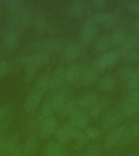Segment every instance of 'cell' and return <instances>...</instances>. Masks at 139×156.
I'll list each match as a JSON object with an SVG mask.
<instances>
[{
    "instance_id": "22",
    "label": "cell",
    "mask_w": 139,
    "mask_h": 156,
    "mask_svg": "<svg viewBox=\"0 0 139 156\" xmlns=\"http://www.w3.org/2000/svg\"><path fill=\"white\" fill-rule=\"evenodd\" d=\"M98 77V72L95 68H94V67H92V68L84 69L79 80L82 85H87L94 82Z\"/></svg>"
},
{
    "instance_id": "17",
    "label": "cell",
    "mask_w": 139,
    "mask_h": 156,
    "mask_svg": "<svg viewBox=\"0 0 139 156\" xmlns=\"http://www.w3.org/2000/svg\"><path fill=\"white\" fill-rule=\"evenodd\" d=\"M82 64L73 63L65 69V80L68 82H75L80 79L81 73L84 71Z\"/></svg>"
},
{
    "instance_id": "35",
    "label": "cell",
    "mask_w": 139,
    "mask_h": 156,
    "mask_svg": "<svg viewBox=\"0 0 139 156\" xmlns=\"http://www.w3.org/2000/svg\"><path fill=\"white\" fill-rule=\"evenodd\" d=\"M122 60L127 63H132V62H135V61L139 59V50L137 49H133L130 51H127L124 55L120 56Z\"/></svg>"
},
{
    "instance_id": "45",
    "label": "cell",
    "mask_w": 139,
    "mask_h": 156,
    "mask_svg": "<svg viewBox=\"0 0 139 156\" xmlns=\"http://www.w3.org/2000/svg\"><path fill=\"white\" fill-rule=\"evenodd\" d=\"M92 5L96 8H98V9H102L106 7L107 5V1L106 0H92L91 2Z\"/></svg>"
},
{
    "instance_id": "20",
    "label": "cell",
    "mask_w": 139,
    "mask_h": 156,
    "mask_svg": "<svg viewBox=\"0 0 139 156\" xmlns=\"http://www.w3.org/2000/svg\"><path fill=\"white\" fill-rule=\"evenodd\" d=\"M128 36L127 31L123 28H116L109 34L110 45L112 46H119Z\"/></svg>"
},
{
    "instance_id": "7",
    "label": "cell",
    "mask_w": 139,
    "mask_h": 156,
    "mask_svg": "<svg viewBox=\"0 0 139 156\" xmlns=\"http://www.w3.org/2000/svg\"><path fill=\"white\" fill-rule=\"evenodd\" d=\"M43 94L37 90L35 86L32 89L27 95L24 103V109L27 113H32L38 107L41 102V98L43 97Z\"/></svg>"
},
{
    "instance_id": "28",
    "label": "cell",
    "mask_w": 139,
    "mask_h": 156,
    "mask_svg": "<svg viewBox=\"0 0 139 156\" xmlns=\"http://www.w3.org/2000/svg\"><path fill=\"white\" fill-rule=\"evenodd\" d=\"M18 40V34L16 30L10 29L5 32L2 37V42L6 47H12L16 45Z\"/></svg>"
},
{
    "instance_id": "27",
    "label": "cell",
    "mask_w": 139,
    "mask_h": 156,
    "mask_svg": "<svg viewBox=\"0 0 139 156\" xmlns=\"http://www.w3.org/2000/svg\"><path fill=\"white\" fill-rule=\"evenodd\" d=\"M78 99L73 98H69L68 101L66 102L64 107L60 112L61 115L63 117H69L70 118L74 113L76 112L77 110H78Z\"/></svg>"
},
{
    "instance_id": "38",
    "label": "cell",
    "mask_w": 139,
    "mask_h": 156,
    "mask_svg": "<svg viewBox=\"0 0 139 156\" xmlns=\"http://www.w3.org/2000/svg\"><path fill=\"white\" fill-rule=\"evenodd\" d=\"M34 56L35 59H36L37 63H38V65H42V64H45L50 60V56H51V54L48 53L47 51H37L36 53L34 54Z\"/></svg>"
},
{
    "instance_id": "42",
    "label": "cell",
    "mask_w": 139,
    "mask_h": 156,
    "mask_svg": "<svg viewBox=\"0 0 139 156\" xmlns=\"http://www.w3.org/2000/svg\"><path fill=\"white\" fill-rule=\"evenodd\" d=\"M6 146H7V155H8L17 146L16 136H12L6 139Z\"/></svg>"
},
{
    "instance_id": "50",
    "label": "cell",
    "mask_w": 139,
    "mask_h": 156,
    "mask_svg": "<svg viewBox=\"0 0 139 156\" xmlns=\"http://www.w3.org/2000/svg\"><path fill=\"white\" fill-rule=\"evenodd\" d=\"M55 156H68V154H67V153H66L65 151H62V152H60V153H59L58 154H56V155Z\"/></svg>"
},
{
    "instance_id": "18",
    "label": "cell",
    "mask_w": 139,
    "mask_h": 156,
    "mask_svg": "<svg viewBox=\"0 0 139 156\" xmlns=\"http://www.w3.org/2000/svg\"><path fill=\"white\" fill-rule=\"evenodd\" d=\"M99 98L97 93L94 91H88L83 94L79 98H78V106L80 107V109H86L90 108L93 105L96 103L98 101Z\"/></svg>"
},
{
    "instance_id": "19",
    "label": "cell",
    "mask_w": 139,
    "mask_h": 156,
    "mask_svg": "<svg viewBox=\"0 0 139 156\" xmlns=\"http://www.w3.org/2000/svg\"><path fill=\"white\" fill-rule=\"evenodd\" d=\"M87 2L85 0H73L69 2L68 7V14L73 17L80 16L85 12Z\"/></svg>"
},
{
    "instance_id": "46",
    "label": "cell",
    "mask_w": 139,
    "mask_h": 156,
    "mask_svg": "<svg viewBox=\"0 0 139 156\" xmlns=\"http://www.w3.org/2000/svg\"><path fill=\"white\" fill-rule=\"evenodd\" d=\"M7 155V146H6V139L0 140V156Z\"/></svg>"
},
{
    "instance_id": "4",
    "label": "cell",
    "mask_w": 139,
    "mask_h": 156,
    "mask_svg": "<svg viewBox=\"0 0 139 156\" xmlns=\"http://www.w3.org/2000/svg\"><path fill=\"white\" fill-rule=\"evenodd\" d=\"M32 22L33 19L30 13L24 9L20 12L12 13L7 20L8 25L11 27V29L14 30L27 28L30 25Z\"/></svg>"
},
{
    "instance_id": "49",
    "label": "cell",
    "mask_w": 139,
    "mask_h": 156,
    "mask_svg": "<svg viewBox=\"0 0 139 156\" xmlns=\"http://www.w3.org/2000/svg\"><path fill=\"white\" fill-rule=\"evenodd\" d=\"M133 28L137 31H139V15H137V16L134 18L133 21Z\"/></svg>"
},
{
    "instance_id": "11",
    "label": "cell",
    "mask_w": 139,
    "mask_h": 156,
    "mask_svg": "<svg viewBox=\"0 0 139 156\" xmlns=\"http://www.w3.org/2000/svg\"><path fill=\"white\" fill-rule=\"evenodd\" d=\"M139 136V120L129 124L124 132V136L119 141V146H125L134 141Z\"/></svg>"
},
{
    "instance_id": "37",
    "label": "cell",
    "mask_w": 139,
    "mask_h": 156,
    "mask_svg": "<svg viewBox=\"0 0 139 156\" xmlns=\"http://www.w3.org/2000/svg\"><path fill=\"white\" fill-rule=\"evenodd\" d=\"M84 132L89 139V141L96 140L102 134V130L99 127H89V128H86Z\"/></svg>"
},
{
    "instance_id": "5",
    "label": "cell",
    "mask_w": 139,
    "mask_h": 156,
    "mask_svg": "<svg viewBox=\"0 0 139 156\" xmlns=\"http://www.w3.org/2000/svg\"><path fill=\"white\" fill-rule=\"evenodd\" d=\"M128 125H129L128 123H121L117 126L112 128L107 133L103 141V146L106 150H110L112 147H114L116 145L119 143Z\"/></svg>"
},
{
    "instance_id": "9",
    "label": "cell",
    "mask_w": 139,
    "mask_h": 156,
    "mask_svg": "<svg viewBox=\"0 0 139 156\" xmlns=\"http://www.w3.org/2000/svg\"><path fill=\"white\" fill-rule=\"evenodd\" d=\"M90 121V115L85 109H78L70 117L69 124L77 130H83L87 127Z\"/></svg>"
},
{
    "instance_id": "21",
    "label": "cell",
    "mask_w": 139,
    "mask_h": 156,
    "mask_svg": "<svg viewBox=\"0 0 139 156\" xmlns=\"http://www.w3.org/2000/svg\"><path fill=\"white\" fill-rule=\"evenodd\" d=\"M109 105V101L107 98L98 99L96 103L93 105L92 107L89 108V115L92 118H98L105 110L107 109Z\"/></svg>"
},
{
    "instance_id": "40",
    "label": "cell",
    "mask_w": 139,
    "mask_h": 156,
    "mask_svg": "<svg viewBox=\"0 0 139 156\" xmlns=\"http://www.w3.org/2000/svg\"><path fill=\"white\" fill-rule=\"evenodd\" d=\"M102 154V146L98 143L94 144L89 147L84 156H100Z\"/></svg>"
},
{
    "instance_id": "14",
    "label": "cell",
    "mask_w": 139,
    "mask_h": 156,
    "mask_svg": "<svg viewBox=\"0 0 139 156\" xmlns=\"http://www.w3.org/2000/svg\"><path fill=\"white\" fill-rule=\"evenodd\" d=\"M137 46H139V34H131L128 35L125 40L119 46L116 47V49L118 51L120 58V56L125 52L133 49H137Z\"/></svg>"
},
{
    "instance_id": "31",
    "label": "cell",
    "mask_w": 139,
    "mask_h": 156,
    "mask_svg": "<svg viewBox=\"0 0 139 156\" xmlns=\"http://www.w3.org/2000/svg\"><path fill=\"white\" fill-rule=\"evenodd\" d=\"M50 73L48 72H45L40 76L38 80L37 81L35 87L41 91L43 94H45L46 91L49 90V84H50Z\"/></svg>"
},
{
    "instance_id": "8",
    "label": "cell",
    "mask_w": 139,
    "mask_h": 156,
    "mask_svg": "<svg viewBox=\"0 0 139 156\" xmlns=\"http://www.w3.org/2000/svg\"><path fill=\"white\" fill-rule=\"evenodd\" d=\"M65 81V68L62 66L56 67L50 76L49 90L51 92L56 93L60 90L61 86Z\"/></svg>"
},
{
    "instance_id": "39",
    "label": "cell",
    "mask_w": 139,
    "mask_h": 156,
    "mask_svg": "<svg viewBox=\"0 0 139 156\" xmlns=\"http://www.w3.org/2000/svg\"><path fill=\"white\" fill-rule=\"evenodd\" d=\"M132 70H133V68L130 65H124L122 66L121 68H119L118 70V76L120 78V80L124 83L126 82L128 78L131 74Z\"/></svg>"
},
{
    "instance_id": "41",
    "label": "cell",
    "mask_w": 139,
    "mask_h": 156,
    "mask_svg": "<svg viewBox=\"0 0 139 156\" xmlns=\"http://www.w3.org/2000/svg\"><path fill=\"white\" fill-rule=\"evenodd\" d=\"M124 6L129 11L139 15V0H130L124 2Z\"/></svg>"
},
{
    "instance_id": "33",
    "label": "cell",
    "mask_w": 139,
    "mask_h": 156,
    "mask_svg": "<svg viewBox=\"0 0 139 156\" xmlns=\"http://www.w3.org/2000/svg\"><path fill=\"white\" fill-rule=\"evenodd\" d=\"M137 102H139V87L135 90H130V92L124 98L122 102V107Z\"/></svg>"
},
{
    "instance_id": "51",
    "label": "cell",
    "mask_w": 139,
    "mask_h": 156,
    "mask_svg": "<svg viewBox=\"0 0 139 156\" xmlns=\"http://www.w3.org/2000/svg\"><path fill=\"white\" fill-rule=\"evenodd\" d=\"M127 156H139V153L131 154H129V155H127Z\"/></svg>"
},
{
    "instance_id": "6",
    "label": "cell",
    "mask_w": 139,
    "mask_h": 156,
    "mask_svg": "<svg viewBox=\"0 0 139 156\" xmlns=\"http://www.w3.org/2000/svg\"><path fill=\"white\" fill-rule=\"evenodd\" d=\"M124 118V115L121 110L112 109L103 115L100 121L99 128L102 131L112 129L118 124H121Z\"/></svg>"
},
{
    "instance_id": "15",
    "label": "cell",
    "mask_w": 139,
    "mask_h": 156,
    "mask_svg": "<svg viewBox=\"0 0 139 156\" xmlns=\"http://www.w3.org/2000/svg\"><path fill=\"white\" fill-rule=\"evenodd\" d=\"M68 99H69V93L67 89H62L57 91L51 100L54 112L60 113Z\"/></svg>"
},
{
    "instance_id": "24",
    "label": "cell",
    "mask_w": 139,
    "mask_h": 156,
    "mask_svg": "<svg viewBox=\"0 0 139 156\" xmlns=\"http://www.w3.org/2000/svg\"><path fill=\"white\" fill-rule=\"evenodd\" d=\"M116 85V79L112 75H105L99 78L98 81V87L104 91L112 90Z\"/></svg>"
},
{
    "instance_id": "23",
    "label": "cell",
    "mask_w": 139,
    "mask_h": 156,
    "mask_svg": "<svg viewBox=\"0 0 139 156\" xmlns=\"http://www.w3.org/2000/svg\"><path fill=\"white\" fill-rule=\"evenodd\" d=\"M37 141H38V138L35 134H31L27 137L24 141V146L22 148L24 155H31L36 151L37 147Z\"/></svg>"
},
{
    "instance_id": "52",
    "label": "cell",
    "mask_w": 139,
    "mask_h": 156,
    "mask_svg": "<svg viewBox=\"0 0 139 156\" xmlns=\"http://www.w3.org/2000/svg\"><path fill=\"white\" fill-rule=\"evenodd\" d=\"M73 156H79V155H73Z\"/></svg>"
},
{
    "instance_id": "16",
    "label": "cell",
    "mask_w": 139,
    "mask_h": 156,
    "mask_svg": "<svg viewBox=\"0 0 139 156\" xmlns=\"http://www.w3.org/2000/svg\"><path fill=\"white\" fill-rule=\"evenodd\" d=\"M85 46L80 42H72L66 46L63 51V58L65 61H73L82 53Z\"/></svg>"
},
{
    "instance_id": "36",
    "label": "cell",
    "mask_w": 139,
    "mask_h": 156,
    "mask_svg": "<svg viewBox=\"0 0 139 156\" xmlns=\"http://www.w3.org/2000/svg\"><path fill=\"white\" fill-rule=\"evenodd\" d=\"M4 5L6 8L10 10L11 12H17L21 11L24 8V5L21 1L19 0H5L4 1Z\"/></svg>"
},
{
    "instance_id": "43",
    "label": "cell",
    "mask_w": 139,
    "mask_h": 156,
    "mask_svg": "<svg viewBox=\"0 0 139 156\" xmlns=\"http://www.w3.org/2000/svg\"><path fill=\"white\" fill-rule=\"evenodd\" d=\"M26 58L27 55H18L16 58V60L14 62V67L15 68H21L22 66H25V63H26Z\"/></svg>"
},
{
    "instance_id": "32",
    "label": "cell",
    "mask_w": 139,
    "mask_h": 156,
    "mask_svg": "<svg viewBox=\"0 0 139 156\" xmlns=\"http://www.w3.org/2000/svg\"><path fill=\"white\" fill-rule=\"evenodd\" d=\"M63 151V145L58 141H51L45 148V156H55Z\"/></svg>"
},
{
    "instance_id": "10",
    "label": "cell",
    "mask_w": 139,
    "mask_h": 156,
    "mask_svg": "<svg viewBox=\"0 0 139 156\" xmlns=\"http://www.w3.org/2000/svg\"><path fill=\"white\" fill-rule=\"evenodd\" d=\"M77 131V130L71 126L69 123L63 124L58 130H56L57 141L62 144V145L70 142L73 139H74V136H75V133Z\"/></svg>"
},
{
    "instance_id": "3",
    "label": "cell",
    "mask_w": 139,
    "mask_h": 156,
    "mask_svg": "<svg viewBox=\"0 0 139 156\" xmlns=\"http://www.w3.org/2000/svg\"><path fill=\"white\" fill-rule=\"evenodd\" d=\"M119 58V55L116 49H112L109 51H106L102 52L94 63V68L99 73L101 71L111 68L115 63H116Z\"/></svg>"
},
{
    "instance_id": "44",
    "label": "cell",
    "mask_w": 139,
    "mask_h": 156,
    "mask_svg": "<svg viewBox=\"0 0 139 156\" xmlns=\"http://www.w3.org/2000/svg\"><path fill=\"white\" fill-rule=\"evenodd\" d=\"M9 70V64L5 61H0V77L4 76Z\"/></svg>"
},
{
    "instance_id": "25",
    "label": "cell",
    "mask_w": 139,
    "mask_h": 156,
    "mask_svg": "<svg viewBox=\"0 0 139 156\" xmlns=\"http://www.w3.org/2000/svg\"><path fill=\"white\" fill-rule=\"evenodd\" d=\"M33 25H34V29L37 33H41V34L48 31L51 28L48 20L41 15L34 17V19L33 20Z\"/></svg>"
},
{
    "instance_id": "29",
    "label": "cell",
    "mask_w": 139,
    "mask_h": 156,
    "mask_svg": "<svg viewBox=\"0 0 139 156\" xmlns=\"http://www.w3.org/2000/svg\"><path fill=\"white\" fill-rule=\"evenodd\" d=\"M110 46L109 34H102L95 40L94 43V50L98 52L106 51Z\"/></svg>"
},
{
    "instance_id": "30",
    "label": "cell",
    "mask_w": 139,
    "mask_h": 156,
    "mask_svg": "<svg viewBox=\"0 0 139 156\" xmlns=\"http://www.w3.org/2000/svg\"><path fill=\"white\" fill-rule=\"evenodd\" d=\"M125 85L130 90H135L139 87V65L133 68L131 74L125 82Z\"/></svg>"
},
{
    "instance_id": "47",
    "label": "cell",
    "mask_w": 139,
    "mask_h": 156,
    "mask_svg": "<svg viewBox=\"0 0 139 156\" xmlns=\"http://www.w3.org/2000/svg\"><path fill=\"white\" fill-rule=\"evenodd\" d=\"M9 156H23L24 154H23V150L20 146H17L16 148L13 150V151L11 152V153L8 154Z\"/></svg>"
},
{
    "instance_id": "2",
    "label": "cell",
    "mask_w": 139,
    "mask_h": 156,
    "mask_svg": "<svg viewBox=\"0 0 139 156\" xmlns=\"http://www.w3.org/2000/svg\"><path fill=\"white\" fill-rule=\"evenodd\" d=\"M121 7H116L111 12L107 11H99L93 15L94 19L97 24H102L107 27L114 26L119 22L121 16Z\"/></svg>"
},
{
    "instance_id": "26",
    "label": "cell",
    "mask_w": 139,
    "mask_h": 156,
    "mask_svg": "<svg viewBox=\"0 0 139 156\" xmlns=\"http://www.w3.org/2000/svg\"><path fill=\"white\" fill-rule=\"evenodd\" d=\"M54 110L51 103V100L47 99L42 103L41 107V109L39 111L38 115H37V119L40 123L44 121L45 119H48L49 117L52 115Z\"/></svg>"
},
{
    "instance_id": "48",
    "label": "cell",
    "mask_w": 139,
    "mask_h": 156,
    "mask_svg": "<svg viewBox=\"0 0 139 156\" xmlns=\"http://www.w3.org/2000/svg\"><path fill=\"white\" fill-rule=\"evenodd\" d=\"M10 109H11V107L9 105H4V106L0 107V118L6 115L9 112Z\"/></svg>"
},
{
    "instance_id": "12",
    "label": "cell",
    "mask_w": 139,
    "mask_h": 156,
    "mask_svg": "<svg viewBox=\"0 0 139 156\" xmlns=\"http://www.w3.org/2000/svg\"><path fill=\"white\" fill-rule=\"evenodd\" d=\"M58 126V120L55 116L51 115L48 119H45L41 123L40 128V136L42 139L48 138L56 131Z\"/></svg>"
},
{
    "instance_id": "34",
    "label": "cell",
    "mask_w": 139,
    "mask_h": 156,
    "mask_svg": "<svg viewBox=\"0 0 139 156\" xmlns=\"http://www.w3.org/2000/svg\"><path fill=\"white\" fill-rule=\"evenodd\" d=\"M74 139H75V146L76 148L81 149L89 142V139L85 135L84 130H77L76 132L75 136H74Z\"/></svg>"
},
{
    "instance_id": "13",
    "label": "cell",
    "mask_w": 139,
    "mask_h": 156,
    "mask_svg": "<svg viewBox=\"0 0 139 156\" xmlns=\"http://www.w3.org/2000/svg\"><path fill=\"white\" fill-rule=\"evenodd\" d=\"M63 47V41L59 38L44 39L37 44V48L41 51H47L48 53H57Z\"/></svg>"
},
{
    "instance_id": "1",
    "label": "cell",
    "mask_w": 139,
    "mask_h": 156,
    "mask_svg": "<svg viewBox=\"0 0 139 156\" xmlns=\"http://www.w3.org/2000/svg\"><path fill=\"white\" fill-rule=\"evenodd\" d=\"M98 31L97 22L95 21L93 16H90L86 18L84 22L80 31L79 39L80 43L85 46L90 41H92L95 38Z\"/></svg>"
}]
</instances>
